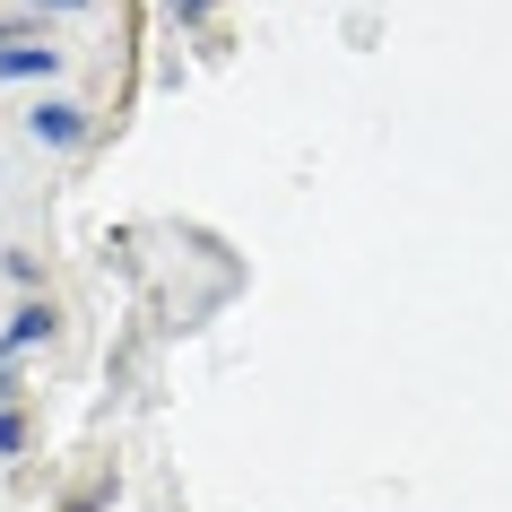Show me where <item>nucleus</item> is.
<instances>
[{"label": "nucleus", "instance_id": "obj_1", "mask_svg": "<svg viewBox=\"0 0 512 512\" xmlns=\"http://www.w3.org/2000/svg\"><path fill=\"white\" fill-rule=\"evenodd\" d=\"M70 70V53L53 44V27H0V87H53Z\"/></svg>", "mask_w": 512, "mask_h": 512}, {"label": "nucleus", "instance_id": "obj_2", "mask_svg": "<svg viewBox=\"0 0 512 512\" xmlns=\"http://www.w3.org/2000/svg\"><path fill=\"white\" fill-rule=\"evenodd\" d=\"M53 322H61V313H53L44 296H27L9 322H0V400H18V356L44 348V339H53Z\"/></svg>", "mask_w": 512, "mask_h": 512}, {"label": "nucleus", "instance_id": "obj_3", "mask_svg": "<svg viewBox=\"0 0 512 512\" xmlns=\"http://www.w3.org/2000/svg\"><path fill=\"white\" fill-rule=\"evenodd\" d=\"M27 139L44 148V157H70V148L87 139V105L79 96H35L27 105Z\"/></svg>", "mask_w": 512, "mask_h": 512}, {"label": "nucleus", "instance_id": "obj_4", "mask_svg": "<svg viewBox=\"0 0 512 512\" xmlns=\"http://www.w3.org/2000/svg\"><path fill=\"white\" fill-rule=\"evenodd\" d=\"M27 452V417H18V400H0V460Z\"/></svg>", "mask_w": 512, "mask_h": 512}, {"label": "nucleus", "instance_id": "obj_5", "mask_svg": "<svg viewBox=\"0 0 512 512\" xmlns=\"http://www.w3.org/2000/svg\"><path fill=\"white\" fill-rule=\"evenodd\" d=\"M27 9L53 27V18H87V9H105V0H27Z\"/></svg>", "mask_w": 512, "mask_h": 512}, {"label": "nucleus", "instance_id": "obj_6", "mask_svg": "<svg viewBox=\"0 0 512 512\" xmlns=\"http://www.w3.org/2000/svg\"><path fill=\"white\" fill-rule=\"evenodd\" d=\"M165 9H174V18H183V27H200V18H209L217 0H165Z\"/></svg>", "mask_w": 512, "mask_h": 512}]
</instances>
